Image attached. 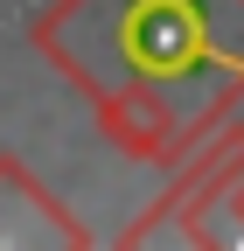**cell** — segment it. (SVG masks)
<instances>
[{
    "mask_svg": "<svg viewBox=\"0 0 244 251\" xmlns=\"http://www.w3.org/2000/svg\"><path fill=\"white\" fill-rule=\"evenodd\" d=\"M28 49L126 161L181 168L244 105V0H42Z\"/></svg>",
    "mask_w": 244,
    "mask_h": 251,
    "instance_id": "1",
    "label": "cell"
},
{
    "mask_svg": "<svg viewBox=\"0 0 244 251\" xmlns=\"http://www.w3.org/2000/svg\"><path fill=\"white\" fill-rule=\"evenodd\" d=\"M244 161V126H217L189 161L174 168L168 196L140 216V224L119 230V244H230L223 237V188Z\"/></svg>",
    "mask_w": 244,
    "mask_h": 251,
    "instance_id": "2",
    "label": "cell"
},
{
    "mask_svg": "<svg viewBox=\"0 0 244 251\" xmlns=\"http://www.w3.org/2000/svg\"><path fill=\"white\" fill-rule=\"evenodd\" d=\"M35 244L84 251L91 224H77L70 202L56 196L42 175H28L14 153H0V251H35Z\"/></svg>",
    "mask_w": 244,
    "mask_h": 251,
    "instance_id": "3",
    "label": "cell"
},
{
    "mask_svg": "<svg viewBox=\"0 0 244 251\" xmlns=\"http://www.w3.org/2000/svg\"><path fill=\"white\" fill-rule=\"evenodd\" d=\"M223 237L244 244V161H237V175H230V188H223Z\"/></svg>",
    "mask_w": 244,
    "mask_h": 251,
    "instance_id": "4",
    "label": "cell"
}]
</instances>
